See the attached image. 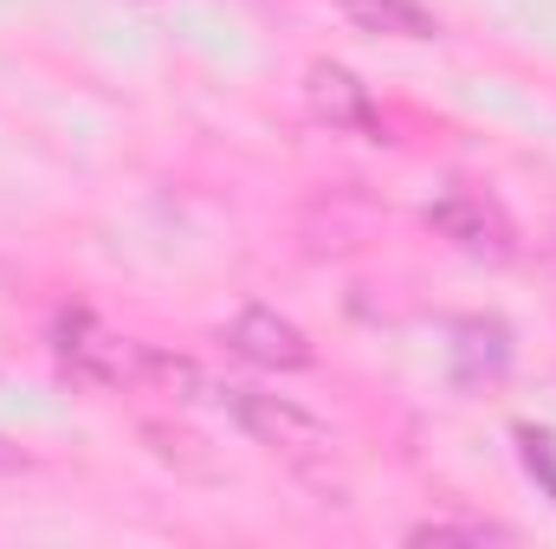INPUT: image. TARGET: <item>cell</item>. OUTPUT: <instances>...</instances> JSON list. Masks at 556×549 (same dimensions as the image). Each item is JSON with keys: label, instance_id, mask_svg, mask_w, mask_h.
Listing matches in <instances>:
<instances>
[{"label": "cell", "instance_id": "3957f363", "mask_svg": "<svg viewBox=\"0 0 556 549\" xmlns=\"http://www.w3.org/2000/svg\"><path fill=\"white\" fill-rule=\"evenodd\" d=\"M427 220H433V233H446L459 253H472V259H511V220L485 201V194H446V201H433L427 207Z\"/></svg>", "mask_w": 556, "mask_h": 549}, {"label": "cell", "instance_id": "8992f818", "mask_svg": "<svg viewBox=\"0 0 556 549\" xmlns=\"http://www.w3.org/2000/svg\"><path fill=\"white\" fill-rule=\"evenodd\" d=\"M350 13V26L363 33H382V39H433L440 20L420 7V0H337Z\"/></svg>", "mask_w": 556, "mask_h": 549}, {"label": "cell", "instance_id": "7a4b0ae2", "mask_svg": "<svg viewBox=\"0 0 556 549\" xmlns=\"http://www.w3.org/2000/svg\"><path fill=\"white\" fill-rule=\"evenodd\" d=\"M52 356H59V369L72 375V382H91V388H124V382H137V343H124V336H111L98 317H85V310H65L59 323H52Z\"/></svg>", "mask_w": 556, "mask_h": 549}, {"label": "cell", "instance_id": "ba28073f", "mask_svg": "<svg viewBox=\"0 0 556 549\" xmlns=\"http://www.w3.org/2000/svg\"><path fill=\"white\" fill-rule=\"evenodd\" d=\"M408 544H511L505 524H459V518H433V524H415Z\"/></svg>", "mask_w": 556, "mask_h": 549}, {"label": "cell", "instance_id": "6da1fadb", "mask_svg": "<svg viewBox=\"0 0 556 549\" xmlns=\"http://www.w3.org/2000/svg\"><path fill=\"white\" fill-rule=\"evenodd\" d=\"M220 395V408L233 413L260 446H273L285 459H317V452H330V433H324V420L317 413H304L298 401H285V395H266V388H214Z\"/></svg>", "mask_w": 556, "mask_h": 549}, {"label": "cell", "instance_id": "52a82bcc", "mask_svg": "<svg viewBox=\"0 0 556 549\" xmlns=\"http://www.w3.org/2000/svg\"><path fill=\"white\" fill-rule=\"evenodd\" d=\"M505 330L498 323H459V369L479 375V369H505Z\"/></svg>", "mask_w": 556, "mask_h": 549}, {"label": "cell", "instance_id": "277c9868", "mask_svg": "<svg viewBox=\"0 0 556 549\" xmlns=\"http://www.w3.org/2000/svg\"><path fill=\"white\" fill-rule=\"evenodd\" d=\"M233 349L247 356V362H260V369H311V336L291 323V317H278L266 304H247L240 317H233Z\"/></svg>", "mask_w": 556, "mask_h": 549}, {"label": "cell", "instance_id": "5b68a950", "mask_svg": "<svg viewBox=\"0 0 556 549\" xmlns=\"http://www.w3.org/2000/svg\"><path fill=\"white\" fill-rule=\"evenodd\" d=\"M311 104H317V117L324 124H337V130H356V137L382 142V117H376V104H369V91L343 72V65H317L311 72Z\"/></svg>", "mask_w": 556, "mask_h": 549}]
</instances>
